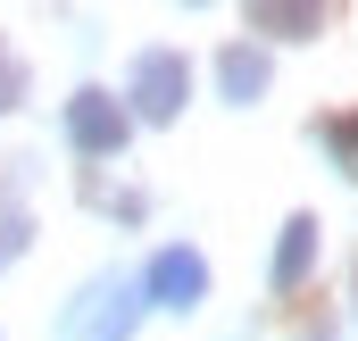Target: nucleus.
Listing matches in <instances>:
<instances>
[{
    "label": "nucleus",
    "mask_w": 358,
    "mask_h": 341,
    "mask_svg": "<svg viewBox=\"0 0 358 341\" xmlns=\"http://www.w3.org/2000/svg\"><path fill=\"white\" fill-rule=\"evenodd\" d=\"M142 308H150V291H142L134 275H92L84 291H76V300L59 308L50 341H134Z\"/></svg>",
    "instance_id": "obj_1"
},
{
    "label": "nucleus",
    "mask_w": 358,
    "mask_h": 341,
    "mask_svg": "<svg viewBox=\"0 0 358 341\" xmlns=\"http://www.w3.org/2000/svg\"><path fill=\"white\" fill-rule=\"evenodd\" d=\"M183 92H192V59L183 50H134V67H125V100H134V117L142 125H176L183 117Z\"/></svg>",
    "instance_id": "obj_2"
},
{
    "label": "nucleus",
    "mask_w": 358,
    "mask_h": 341,
    "mask_svg": "<svg viewBox=\"0 0 358 341\" xmlns=\"http://www.w3.org/2000/svg\"><path fill=\"white\" fill-rule=\"evenodd\" d=\"M59 125H67V150H84V159H117L125 150V133H134V108H117V92H76L67 108H59Z\"/></svg>",
    "instance_id": "obj_3"
},
{
    "label": "nucleus",
    "mask_w": 358,
    "mask_h": 341,
    "mask_svg": "<svg viewBox=\"0 0 358 341\" xmlns=\"http://www.w3.org/2000/svg\"><path fill=\"white\" fill-rule=\"evenodd\" d=\"M142 291H150V308H167V317H192L200 300H208V258L167 242V250L142 266Z\"/></svg>",
    "instance_id": "obj_4"
},
{
    "label": "nucleus",
    "mask_w": 358,
    "mask_h": 341,
    "mask_svg": "<svg viewBox=\"0 0 358 341\" xmlns=\"http://www.w3.org/2000/svg\"><path fill=\"white\" fill-rule=\"evenodd\" d=\"M308 266H317V217H292V225H283V242H275L267 283H275V291H300V283H308Z\"/></svg>",
    "instance_id": "obj_5"
},
{
    "label": "nucleus",
    "mask_w": 358,
    "mask_h": 341,
    "mask_svg": "<svg viewBox=\"0 0 358 341\" xmlns=\"http://www.w3.org/2000/svg\"><path fill=\"white\" fill-rule=\"evenodd\" d=\"M217 84H225V100H234V108H250V100L267 92V59H259L250 42H234V50L217 59Z\"/></svg>",
    "instance_id": "obj_6"
},
{
    "label": "nucleus",
    "mask_w": 358,
    "mask_h": 341,
    "mask_svg": "<svg viewBox=\"0 0 358 341\" xmlns=\"http://www.w3.org/2000/svg\"><path fill=\"white\" fill-rule=\"evenodd\" d=\"M317 25H325L317 8H267V0L250 8V34H283V42H300V34H317Z\"/></svg>",
    "instance_id": "obj_7"
},
{
    "label": "nucleus",
    "mask_w": 358,
    "mask_h": 341,
    "mask_svg": "<svg viewBox=\"0 0 358 341\" xmlns=\"http://www.w3.org/2000/svg\"><path fill=\"white\" fill-rule=\"evenodd\" d=\"M17 100H25V59L0 42V108H17Z\"/></svg>",
    "instance_id": "obj_8"
},
{
    "label": "nucleus",
    "mask_w": 358,
    "mask_h": 341,
    "mask_svg": "<svg viewBox=\"0 0 358 341\" xmlns=\"http://www.w3.org/2000/svg\"><path fill=\"white\" fill-rule=\"evenodd\" d=\"M17 250H25V208H8V200H0V266H8Z\"/></svg>",
    "instance_id": "obj_9"
}]
</instances>
